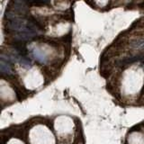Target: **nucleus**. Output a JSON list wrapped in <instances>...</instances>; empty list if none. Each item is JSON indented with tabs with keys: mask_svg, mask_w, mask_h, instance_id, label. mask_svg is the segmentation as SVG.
Listing matches in <instances>:
<instances>
[{
	"mask_svg": "<svg viewBox=\"0 0 144 144\" xmlns=\"http://www.w3.org/2000/svg\"><path fill=\"white\" fill-rule=\"evenodd\" d=\"M32 54H33V58H34L37 61L40 62V63H45V62L47 61V58H46L45 54L41 50L37 49V48H35V49L33 50Z\"/></svg>",
	"mask_w": 144,
	"mask_h": 144,
	"instance_id": "7ed1b4c3",
	"label": "nucleus"
},
{
	"mask_svg": "<svg viewBox=\"0 0 144 144\" xmlns=\"http://www.w3.org/2000/svg\"><path fill=\"white\" fill-rule=\"evenodd\" d=\"M132 47L139 50H144V39H140V40H136L132 43Z\"/></svg>",
	"mask_w": 144,
	"mask_h": 144,
	"instance_id": "39448f33",
	"label": "nucleus"
},
{
	"mask_svg": "<svg viewBox=\"0 0 144 144\" xmlns=\"http://www.w3.org/2000/svg\"><path fill=\"white\" fill-rule=\"evenodd\" d=\"M20 63L23 65V66H26V67H30L31 66V62L28 59H26L24 57H22L20 59Z\"/></svg>",
	"mask_w": 144,
	"mask_h": 144,
	"instance_id": "423d86ee",
	"label": "nucleus"
},
{
	"mask_svg": "<svg viewBox=\"0 0 144 144\" xmlns=\"http://www.w3.org/2000/svg\"><path fill=\"white\" fill-rule=\"evenodd\" d=\"M6 27L13 31H24L27 28V24L25 22L19 18H12L9 19L6 23Z\"/></svg>",
	"mask_w": 144,
	"mask_h": 144,
	"instance_id": "f257e3e1",
	"label": "nucleus"
},
{
	"mask_svg": "<svg viewBox=\"0 0 144 144\" xmlns=\"http://www.w3.org/2000/svg\"><path fill=\"white\" fill-rule=\"evenodd\" d=\"M38 34L37 31L31 30V29H25L22 33H17L15 35V39H17L20 42H27V41L32 40L33 37H35Z\"/></svg>",
	"mask_w": 144,
	"mask_h": 144,
	"instance_id": "f03ea898",
	"label": "nucleus"
},
{
	"mask_svg": "<svg viewBox=\"0 0 144 144\" xmlns=\"http://www.w3.org/2000/svg\"><path fill=\"white\" fill-rule=\"evenodd\" d=\"M0 69H1V72L4 74H11L12 73V69H11V67L7 61L4 60V59H1L0 61Z\"/></svg>",
	"mask_w": 144,
	"mask_h": 144,
	"instance_id": "20e7f679",
	"label": "nucleus"
}]
</instances>
